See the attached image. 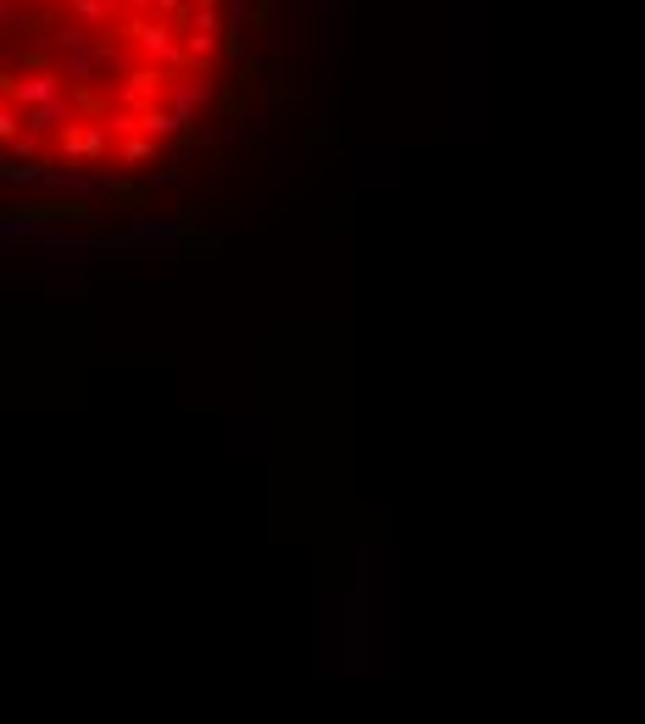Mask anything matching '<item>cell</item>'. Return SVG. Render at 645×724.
Instances as JSON below:
<instances>
[{
  "label": "cell",
  "instance_id": "1",
  "mask_svg": "<svg viewBox=\"0 0 645 724\" xmlns=\"http://www.w3.org/2000/svg\"><path fill=\"white\" fill-rule=\"evenodd\" d=\"M56 151L68 156V162H106V151H112V135L101 129V124H90V117H73L68 129L56 135Z\"/></svg>",
  "mask_w": 645,
  "mask_h": 724
},
{
  "label": "cell",
  "instance_id": "2",
  "mask_svg": "<svg viewBox=\"0 0 645 724\" xmlns=\"http://www.w3.org/2000/svg\"><path fill=\"white\" fill-rule=\"evenodd\" d=\"M73 101H68V90H61V95H50V101H39V106H28L23 112V135H34V140H50V135H61V129H68L73 124Z\"/></svg>",
  "mask_w": 645,
  "mask_h": 724
},
{
  "label": "cell",
  "instance_id": "3",
  "mask_svg": "<svg viewBox=\"0 0 645 724\" xmlns=\"http://www.w3.org/2000/svg\"><path fill=\"white\" fill-rule=\"evenodd\" d=\"M162 95H167V73H162L156 62L128 68V73H122V84H117V101H122V106H134V112H140V106H151V101H162Z\"/></svg>",
  "mask_w": 645,
  "mask_h": 724
},
{
  "label": "cell",
  "instance_id": "4",
  "mask_svg": "<svg viewBox=\"0 0 645 724\" xmlns=\"http://www.w3.org/2000/svg\"><path fill=\"white\" fill-rule=\"evenodd\" d=\"M50 95H61V73L56 68H34V73H12V84H7V101L12 106H39V101H50Z\"/></svg>",
  "mask_w": 645,
  "mask_h": 724
},
{
  "label": "cell",
  "instance_id": "5",
  "mask_svg": "<svg viewBox=\"0 0 645 724\" xmlns=\"http://www.w3.org/2000/svg\"><path fill=\"white\" fill-rule=\"evenodd\" d=\"M207 101H212V79H184V84H173V90H167V106L184 117V129L201 117V106H207Z\"/></svg>",
  "mask_w": 645,
  "mask_h": 724
},
{
  "label": "cell",
  "instance_id": "6",
  "mask_svg": "<svg viewBox=\"0 0 645 724\" xmlns=\"http://www.w3.org/2000/svg\"><path fill=\"white\" fill-rule=\"evenodd\" d=\"M151 156H156V140H151L145 129L117 140V162H122V167H140V162H151Z\"/></svg>",
  "mask_w": 645,
  "mask_h": 724
},
{
  "label": "cell",
  "instance_id": "7",
  "mask_svg": "<svg viewBox=\"0 0 645 724\" xmlns=\"http://www.w3.org/2000/svg\"><path fill=\"white\" fill-rule=\"evenodd\" d=\"M23 135V106H12L7 95H0V145H12Z\"/></svg>",
  "mask_w": 645,
  "mask_h": 724
},
{
  "label": "cell",
  "instance_id": "8",
  "mask_svg": "<svg viewBox=\"0 0 645 724\" xmlns=\"http://www.w3.org/2000/svg\"><path fill=\"white\" fill-rule=\"evenodd\" d=\"M73 17L84 28H101V23H112V7H106V0H73Z\"/></svg>",
  "mask_w": 645,
  "mask_h": 724
},
{
  "label": "cell",
  "instance_id": "9",
  "mask_svg": "<svg viewBox=\"0 0 645 724\" xmlns=\"http://www.w3.org/2000/svg\"><path fill=\"white\" fill-rule=\"evenodd\" d=\"M23 28H28V12L17 0H0V34H23Z\"/></svg>",
  "mask_w": 645,
  "mask_h": 724
},
{
  "label": "cell",
  "instance_id": "10",
  "mask_svg": "<svg viewBox=\"0 0 645 724\" xmlns=\"http://www.w3.org/2000/svg\"><path fill=\"white\" fill-rule=\"evenodd\" d=\"M178 178H184V173H178V162H167L162 173H151V185H156V190H173V185H178Z\"/></svg>",
  "mask_w": 645,
  "mask_h": 724
}]
</instances>
